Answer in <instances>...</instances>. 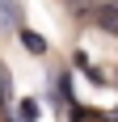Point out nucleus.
Masks as SVG:
<instances>
[{
  "mask_svg": "<svg viewBox=\"0 0 118 122\" xmlns=\"http://www.w3.org/2000/svg\"><path fill=\"white\" fill-rule=\"evenodd\" d=\"M0 30H25L21 25V4H17V0H0Z\"/></svg>",
  "mask_w": 118,
  "mask_h": 122,
  "instance_id": "f257e3e1",
  "label": "nucleus"
},
{
  "mask_svg": "<svg viewBox=\"0 0 118 122\" xmlns=\"http://www.w3.org/2000/svg\"><path fill=\"white\" fill-rule=\"evenodd\" d=\"M72 63H76V72H84L89 80H93V84H106V76H101L93 63H89V55H84V51H76V55H72Z\"/></svg>",
  "mask_w": 118,
  "mask_h": 122,
  "instance_id": "f03ea898",
  "label": "nucleus"
},
{
  "mask_svg": "<svg viewBox=\"0 0 118 122\" xmlns=\"http://www.w3.org/2000/svg\"><path fill=\"white\" fill-rule=\"evenodd\" d=\"M21 34V46L30 51V55H47V38H38L34 30H17Z\"/></svg>",
  "mask_w": 118,
  "mask_h": 122,
  "instance_id": "7ed1b4c3",
  "label": "nucleus"
},
{
  "mask_svg": "<svg viewBox=\"0 0 118 122\" xmlns=\"http://www.w3.org/2000/svg\"><path fill=\"white\" fill-rule=\"evenodd\" d=\"M38 114H42V105H38V101H34V97H25V101H21V105H17V118H21V122H34V118H38Z\"/></svg>",
  "mask_w": 118,
  "mask_h": 122,
  "instance_id": "20e7f679",
  "label": "nucleus"
},
{
  "mask_svg": "<svg viewBox=\"0 0 118 122\" xmlns=\"http://www.w3.org/2000/svg\"><path fill=\"white\" fill-rule=\"evenodd\" d=\"M101 25H110V30L118 34V9H101Z\"/></svg>",
  "mask_w": 118,
  "mask_h": 122,
  "instance_id": "39448f33",
  "label": "nucleus"
},
{
  "mask_svg": "<svg viewBox=\"0 0 118 122\" xmlns=\"http://www.w3.org/2000/svg\"><path fill=\"white\" fill-rule=\"evenodd\" d=\"M17 122H21V118H17Z\"/></svg>",
  "mask_w": 118,
  "mask_h": 122,
  "instance_id": "423d86ee",
  "label": "nucleus"
}]
</instances>
